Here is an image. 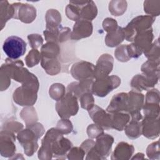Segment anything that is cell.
<instances>
[{
  "instance_id": "6da1fadb",
  "label": "cell",
  "mask_w": 160,
  "mask_h": 160,
  "mask_svg": "<svg viewBox=\"0 0 160 160\" xmlns=\"http://www.w3.org/2000/svg\"><path fill=\"white\" fill-rule=\"evenodd\" d=\"M72 146L71 142L64 138L56 128L49 129L42 141V147L50 151L56 158H65L67 152Z\"/></svg>"
},
{
  "instance_id": "7a4b0ae2",
  "label": "cell",
  "mask_w": 160,
  "mask_h": 160,
  "mask_svg": "<svg viewBox=\"0 0 160 160\" xmlns=\"http://www.w3.org/2000/svg\"><path fill=\"white\" fill-rule=\"evenodd\" d=\"M44 128L40 123L32 124L19 132L18 134L19 142L23 146L25 154L28 156H32L38 149L37 143L38 138H41L44 134Z\"/></svg>"
},
{
  "instance_id": "3957f363",
  "label": "cell",
  "mask_w": 160,
  "mask_h": 160,
  "mask_svg": "<svg viewBox=\"0 0 160 160\" xmlns=\"http://www.w3.org/2000/svg\"><path fill=\"white\" fill-rule=\"evenodd\" d=\"M39 82H31L24 84L16 89L13 94L14 101L20 106H32L37 99Z\"/></svg>"
},
{
  "instance_id": "277c9868",
  "label": "cell",
  "mask_w": 160,
  "mask_h": 160,
  "mask_svg": "<svg viewBox=\"0 0 160 160\" xmlns=\"http://www.w3.org/2000/svg\"><path fill=\"white\" fill-rule=\"evenodd\" d=\"M96 138L94 145L87 153V159H106L110 154L114 138L104 133Z\"/></svg>"
},
{
  "instance_id": "5b68a950",
  "label": "cell",
  "mask_w": 160,
  "mask_h": 160,
  "mask_svg": "<svg viewBox=\"0 0 160 160\" xmlns=\"http://www.w3.org/2000/svg\"><path fill=\"white\" fill-rule=\"evenodd\" d=\"M155 18L151 16H140L134 18L128 25L123 29L124 38L128 41H132L135 36L141 32L151 28Z\"/></svg>"
},
{
  "instance_id": "8992f818",
  "label": "cell",
  "mask_w": 160,
  "mask_h": 160,
  "mask_svg": "<svg viewBox=\"0 0 160 160\" xmlns=\"http://www.w3.org/2000/svg\"><path fill=\"white\" fill-rule=\"evenodd\" d=\"M56 109L59 117L62 119H68L74 116L79 109L77 98L72 94L68 92L65 96L58 101Z\"/></svg>"
},
{
  "instance_id": "52a82bcc",
  "label": "cell",
  "mask_w": 160,
  "mask_h": 160,
  "mask_svg": "<svg viewBox=\"0 0 160 160\" xmlns=\"http://www.w3.org/2000/svg\"><path fill=\"white\" fill-rule=\"evenodd\" d=\"M2 49L9 59L16 60L25 54L26 43L21 38L11 36L5 40Z\"/></svg>"
},
{
  "instance_id": "ba28073f",
  "label": "cell",
  "mask_w": 160,
  "mask_h": 160,
  "mask_svg": "<svg viewBox=\"0 0 160 160\" xmlns=\"http://www.w3.org/2000/svg\"><path fill=\"white\" fill-rule=\"evenodd\" d=\"M121 83V79L117 76H106L96 79L92 85V93L99 97H104L118 88Z\"/></svg>"
},
{
  "instance_id": "9c48e42d",
  "label": "cell",
  "mask_w": 160,
  "mask_h": 160,
  "mask_svg": "<svg viewBox=\"0 0 160 160\" xmlns=\"http://www.w3.org/2000/svg\"><path fill=\"white\" fill-rule=\"evenodd\" d=\"M94 67L95 66L92 63L82 61L72 65L71 72L72 77L79 81L93 79Z\"/></svg>"
},
{
  "instance_id": "30bf717a",
  "label": "cell",
  "mask_w": 160,
  "mask_h": 160,
  "mask_svg": "<svg viewBox=\"0 0 160 160\" xmlns=\"http://www.w3.org/2000/svg\"><path fill=\"white\" fill-rule=\"evenodd\" d=\"M12 5L14 10L13 18L26 23H30L36 18V10L32 5L22 3H14Z\"/></svg>"
},
{
  "instance_id": "8fae6325",
  "label": "cell",
  "mask_w": 160,
  "mask_h": 160,
  "mask_svg": "<svg viewBox=\"0 0 160 160\" xmlns=\"http://www.w3.org/2000/svg\"><path fill=\"white\" fill-rule=\"evenodd\" d=\"M45 39L49 42H62L71 38V29L68 28H63L61 25L56 28H46L43 32Z\"/></svg>"
},
{
  "instance_id": "7c38bea8",
  "label": "cell",
  "mask_w": 160,
  "mask_h": 160,
  "mask_svg": "<svg viewBox=\"0 0 160 160\" xmlns=\"http://www.w3.org/2000/svg\"><path fill=\"white\" fill-rule=\"evenodd\" d=\"M113 62V58L111 55L108 54H102L98 60L94 67V78L97 79L108 76L112 71Z\"/></svg>"
},
{
  "instance_id": "4fadbf2b",
  "label": "cell",
  "mask_w": 160,
  "mask_h": 160,
  "mask_svg": "<svg viewBox=\"0 0 160 160\" xmlns=\"http://www.w3.org/2000/svg\"><path fill=\"white\" fill-rule=\"evenodd\" d=\"M88 111L95 124L106 129L112 128L111 114L106 113L104 109L97 105H94Z\"/></svg>"
},
{
  "instance_id": "5bb4252c",
  "label": "cell",
  "mask_w": 160,
  "mask_h": 160,
  "mask_svg": "<svg viewBox=\"0 0 160 160\" xmlns=\"http://www.w3.org/2000/svg\"><path fill=\"white\" fill-rule=\"evenodd\" d=\"M107 111L110 113H115L119 112H128V93L121 92L114 95L109 106Z\"/></svg>"
},
{
  "instance_id": "9a60e30c",
  "label": "cell",
  "mask_w": 160,
  "mask_h": 160,
  "mask_svg": "<svg viewBox=\"0 0 160 160\" xmlns=\"http://www.w3.org/2000/svg\"><path fill=\"white\" fill-rule=\"evenodd\" d=\"M142 134L149 139H155L159 134V118L145 117L141 122Z\"/></svg>"
},
{
  "instance_id": "2e32d148",
  "label": "cell",
  "mask_w": 160,
  "mask_h": 160,
  "mask_svg": "<svg viewBox=\"0 0 160 160\" xmlns=\"http://www.w3.org/2000/svg\"><path fill=\"white\" fill-rule=\"evenodd\" d=\"M92 32V24L90 21L80 19L76 21L73 26L71 34L72 39H79L89 37Z\"/></svg>"
},
{
  "instance_id": "e0dca14e",
  "label": "cell",
  "mask_w": 160,
  "mask_h": 160,
  "mask_svg": "<svg viewBox=\"0 0 160 160\" xmlns=\"http://www.w3.org/2000/svg\"><path fill=\"white\" fill-rule=\"evenodd\" d=\"M93 82V79L81 80L79 82H73L68 86V92L72 94L77 98H80L84 93H92Z\"/></svg>"
},
{
  "instance_id": "ac0fdd59",
  "label": "cell",
  "mask_w": 160,
  "mask_h": 160,
  "mask_svg": "<svg viewBox=\"0 0 160 160\" xmlns=\"http://www.w3.org/2000/svg\"><path fill=\"white\" fill-rule=\"evenodd\" d=\"M158 80L159 78L149 77L144 74H138L132 78L131 86L136 91L149 90L154 87Z\"/></svg>"
},
{
  "instance_id": "d6986e66",
  "label": "cell",
  "mask_w": 160,
  "mask_h": 160,
  "mask_svg": "<svg viewBox=\"0 0 160 160\" xmlns=\"http://www.w3.org/2000/svg\"><path fill=\"white\" fill-rule=\"evenodd\" d=\"M3 132L4 134L1 132V136L4 138L5 141L1 139V153L3 156L9 157V156H12L16 150V146L14 144L15 136L11 131L6 130Z\"/></svg>"
},
{
  "instance_id": "ffe728a7",
  "label": "cell",
  "mask_w": 160,
  "mask_h": 160,
  "mask_svg": "<svg viewBox=\"0 0 160 160\" xmlns=\"http://www.w3.org/2000/svg\"><path fill=\"white\" fill-rule=\"evenodd\" d=\"M144 96L142 94L134 90L128 92V112L130 115L140 112L143 106Z\"/></svg>"
},
{
  "instance_id": "44dd1931",
  "label": "cell",
  "mask_w": 160,
  "mask_h": 160,
  "mask_svg": "<svg viewBox=\"0 0 160 160\" xmlns=\"http://www.w3.org/2000/svg\"><path fill=\"white\" fill-rule=\"evenodd\" d=\"M153 39L152 28L138 33L134 38V43L143 52L146 51L151 46Z\"/></svg>"
},
{
  "instance_id": "7402d4cb",
  "label": "cell",
  "mask_w": 160,
  "mask_h": 160,
  "mask_svg": "<svg viewBox=\"0 0 160 160\" xmlns=\"http://www.w3.org/2000/svg\"><path fill=\"white\" fill-rule=\"evenodd\" d=\"M79 4L80 19L91 21L96 17L98 9L92 1H79Z\"/></svg>"
},
{
  "instance_id": "603a6c76",
  "label": "cell",
  "mask_w": 160,
  "mask_h": 160,
  "mask_svg": "<svg viewBox=\"0 0 160 160\" xmlns=\"http://www.w3.org/2000/svg\"><path fill=\"white\" fill-rule=\"evenodd\" d=\"M134 152V147L127 142H119L115 148L111 159H128Z\"/></svg>"
},
{
  "instance_id": "cb8c5ba5",
  "label": "cell",
  "mask_w": 160,
  "mask_h": 160,
  "mask_svg": "<svg viewBox=\"0 0 160 160\" xmlns=\"http://www.w3.org/2000/svg\"><path fill=\"white\" fill-rule=\"evenodd\" d=\"M130 119V116L127 112H119L111 113L112 128L118 131H122L127 125Z\"/></svg>"
},
{
  "instance_id": "d4e9b609",
  "label": "cell",
  "mask_w": 160,
  "mask_h": 160,
  "mask_svg": "<svg viewBox=\"0 0 160 160\" xmlns=\"http://www.w3.org/2000/svg\"><path fill=\"white\" fill-rule=\"evenodd\" d=\"M41 66L46 72L51 76L58 74L61 71L60 62L56 58H46L42 57Z\"/></svg>"
},
{
  "instance_id": "484cf974",
  "label": "cell",
  "mask_w": 160,
  "mask_h": 160,
  "mask_svg": "<svg viewBox=\"0 0 160 160\" xmlns=\"http://www.w3.org/2000/svg\"><path fill=\"white\" fill-rule=\"evenodd\" d=\"M124 39V34L123 29L118 26V29L114 31L108 33L105 38V42L108 46L114 47L122 42Z\"/></svg>"
},
{
  "instance_id": "4316f807",
  "label": "cell",
  "mask_w": 160,
  "mask_h": 160,
  "mask_svg": "<svg viewBox=\"0 0 160 160\" xmlns=\"http://www.w3.org/2000/svg\"><path fill=\"white\" fill-rule=\"evenodd\" d=\"M59 53L58 44L54 42H48L41 48V56L46 58H56Z\"/></svg>"
},
{
  "instance_id": "83f0119b",
  "label": "cell",
  "mask_w": 160,
  "mask_h": 160,
  "mask_svg": "<svg viewBox=\"0 0 160 160\" xmlns=\"http://www.w3.org/2000/svg\"><path fill=\"white\" fill-rule=\"evenodd\" d=\"M127 136L130 139H136L142 134L141 122L138 121L131 120L124 128Z\"/></svg>"
},
{
  "instance_id": "f1b7e54d",
  "label": "cell",
  "mask_w": 160,
  "mask_h": 160,
  "mask_svg": "<svg viewBox=\"0 0 160 160\" xmlns=\"http://www.w3.org/2000/svg\"><path fill=\"white\" fill-rule=\"evenodd\" d=\"M46 28H56L61 25V14L56 9H49L46 15Z\"/></svg>"
},
{
  "instance_id": "f546056e",
  "label": "cell",
  "mask_w": 160,
  "mask_h": 160,
  "mask_svg": "<svg viewBox=\"0 0 160 160\" xmlns=\"http://www.w3.org/2000/svg\"><path fill=\"white\" fill-rule=\"evenodd\" d=\"M127 2L124 1H112L109 6V9L113 16H121L126 9Z\"/></svg>"
},
{
  "instance_id": "4dcf8cb0",
  "label": "cell",
  "mask_w": 160,
  "mask_h": 160,
  "mask_svg": "<svg viewBox=\"0 0 160 160\" xmlns=\"http://www.w3.org/2000/svg\"><path fill=\"white\" fill-rule=\"evenodd\" d=\"M21 113L24 114H21V116L26 122V127L35 123L38 120L37 114L33 108H24L22 109Z\"/></svg>"
},
{
  "instance_id": "1f68e13d",
  "label": "cell",
  "mask_w": 160,
  "mask_h": 160,
  "mask_svg": "<svg viewBox=\"0 0 160 160\" xmlns=\"http://www.w3.org/2000/svg\"><path fill=\"white\" fill-rule=\"evenodd\" d=\"M65 94V88L62 84H53L49 89L50 96L56 101H59L62 99Z\"/></svg>"
},
{
  "instance_id": "d6a6232c",
  "label": "cell",
  "mask_w": 160,
  "mask_h": 160,
  "mask_svg": "<svg viewBox=\"0 0 160 160\" xmlns=\"http://www.w3.org/2000/svg\"><path fill=\"white\" fill-rule=\"evenodd\" d=\"M143 111L145 117L159 118V106L156 103H145L143 106Z\"/></svg>"
},
{
  "instance_id": "836d02e7",
  "label": "cell",
  "mask_w": 160,
  "mask_h": 160,
  "mask_svg": "<svg viewBox=\"0 0 160 160\" xmlns=\"http://www.w3.org/2000/svg\"><path fill=\"white\" fill-rule=\"evenodd\" d=\"M145 56L148 58V60L159 61V44L158 39L151 44V47L145 52Z\"/></svg>"
},
{
  "instance_id": "e575fe53",
  "label": "cell",
  "mask_w": 160,
  "mask_h": 160,
  "mask_svg": "<svg viewBox=\"0 0 160 160\" xmlns=\"http://www.w3.org/2000/svg\"><path fill=\"white\" fill-rule=\"evenodd\" d=\"M160 1H145L144 3V11L149 14H151L152 17L158 16L159 14L160 9Z\"/></svg>"
},
{
  "instance_id": "d590c367",
  "label": "cell",
  "mask_w": 160,
  "mask_h": 160,
  "mask_svg": "<svg viewBox=\"0 0 160 160\" xmlns=\"http://www.w3.org/2000/svg\"><path fill=\"white\" fill-rule=\"evenodd\" d=\"M41 58V54L37 49H32L29 52L28 54L25 58L26 64L28 67L32 68L39 62Z\"/></svg>"
},
{
  "instance_id": "8d00e7d4",
  "label": "cell",
  "mask_w": 160,
  "mask_h": 160,
  "mask_svg": "<svg viewBox=\"0 0 160 160\" xmlns=\"http://www.w3.org/2000/svg\"><path fill=\"white\" fill-rule=\"evenodd\" d=\"M56 128L62 134H68L72 131V126L71 122L69 119H62L58 121Z\"/></svg>"
},
{
  "instance_id": "74e56055",
  "label": "cell",
  "mask_w": 160,
  "mask_h": 160,
  "mask_svg": "<svg viewBox=\"0 0 160 160\" xmlns=\"http://www.w3.org/2000/svg\"><path fill=\"white\" fill-rule=\"evenodd\" d=\"M81 106L83 109L89 111L94 104V98L92 96V93L86 92L83 94L80 97Z\"/></svg>"
},
{
  "instance_id": "f35d334b",
  "label": "cell",
  "mask_w": 160,
  "mask_h": 160,
  "mask_svg": "<svg viewBox=\"0 0 160 160\" xmlns=\"http://www.w3.org/2000/svg\"><path fill=\"white\" fill-rule=\"evenodd\" d=\"M114 54L119 61L126 62L130 59L127 52L126 45H121L119 46L115 50Z\"/></svg>"
},
{
  "instance_id": "ab89813d",
  "label": "cell",
  "mask_w": 160,
  "mask_h": 160,
  "mask_svg": "<svg viewBox=\"0 0 160 160\" xmlns=\"http://www.w3.org/2000/svg\"><path fill=\"white\" fill-rule=\"evenodd\" d=\"M147 155L150 159H159V141L152 142L149 144L147 148Z\"/></svg>"
},
{
  "instance_id": "60d3db41",
  "label": "cell",
  "mask_w": 160,
  "mask_h": 160,
  "mask_svg": "<svg viewBox=\"0 0 160 160\" xmlns=\"http://www.w3.org/2000/svg\"><path fill=\"white\" fill-rule=\"evenodd\" d=\"M87 132L88 134V136L91 138H94L99 136L102 134L104 133L103 129L101 126L94 124H91L88 126V129H87Z\"/></svg>"
},
{
  "instance_id": "b9f144b4",
  "label": "cell",
  "mask_w": 160,
  "mask_h": 160,
  "mask_svg": "<svg viewBox=\"0 0 160 160\" xmlns=\"http://www.w3.org/2000/svg\"><path fill=\"white\" fill-rule=\"evenodd\" d=\"M28 39L29 40V42L31 47L36 49L40 47V46L42 45L43 42V39L41 36L38 34H29L28 36Z\"/></svg>"
},
{
  "instance_id": "7bdbcfd3",
  "label": "cell",
  "mask_w": 160,
  "mask_h": 160,
  "mask_svg": "<svg viewBox=\"0 0 160 160\" xmlns=\"http://www.w3.org/2000/svg\"><path fill=\"white\" fill-rule=\"evenodd\" d=\"M159 102V92L157 89H152L148 91L146 96V103Z\"/></svg>"
},
{
  "instance_id": "ee69618b",
  "label": "cell",
  "mask_w": 160,
  "mask_h": 160,
  "mask_svg": "<svg viewBox=\"0 0 160 160\" xmlns=\"http://www.w3.org/2000/svg\"><path fill=\"white\" fill-rule=\"evenodd\" d=\"M102 26L105 31L108 33L114 31L118 28V23L116 20L109 18H108L104 20L102 22Z\"/></svg>"
},
{
  "instance_id": "f6af8a7d",
  "label": "cell",
  "mask_w": 160,
  "mask_h": 160,
  "mask_svg": "<svg viewBox=\"0 0 160 160\" xmlns=\"http://www.w3.org/2000/svg\"><path fill=\"white\" fill-rule=\"evenodd\" d=\"M126 48H127V52H128V56L130 58V59L131 58H137L139 57L143 52L134 43L126 45Z\"/></svg>"
},
{
  "instance_id": "bcb514c9",
  "label": "cell",
  "mask_w": 160,
  "mask_h": 160,
  "mask_svg": "<svg viewBox=\"0 0 160 160\" xmlns=\"http://www.w3.org/2000/svg\"><path fill=\"white\" fill-rule=\"evenodd\" d=\"M85 154V151L81 147H76L71 149L68 155L69 159H83Z\"/></svg>"
},
{
  "instance_id": "7dc6e473",
  "label": "cell",
  "mask_w": 160,
  "mask_h": 160,
  "mask_svg": "<svg viewBox=\"0 0 160 160\" xmlns=\"http://www.w3.org/2000/svg\"><path fill=\"white\" fill-rule=\"evenodd\" d=\"M94 143H95V141H94L93 140L88 139L82 143L81 148L85 151L86 153H88V152L93 147V146L94 145Z\"/></svg>"
}]
</instances>
